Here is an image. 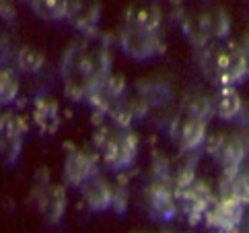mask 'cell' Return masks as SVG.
I'll return each mask as SVG.
<instances>
[{"mask_svg":"<svg viewBox=\"0 0 249 233\" xmlns=\"http://www.w3.org/2000/svg\"><path fill=\"white\" fill-rule=\"evenodd\" d=\"M120 46L126 52V56L134 60H150L163 54L165 43L161 39V31L144 29V27L136 25H124L120 35Z\"/></svg>","mask_w":249,"mask_h":233,"instance_id":"7a4b0ae2","label":"cell"},{"mask_svg":"<svg viewBox=\"0 0 249 233\" xmlns=\"http://www.w3.org/2000/svg\"><path fill=\"white\" fill-rule=\"evenodd\" d=\"M0 19L2 21L15 19V6H13L11 0H0Z\"/></svg>","mask_w":249,"mask_h":233,"instance_id":"44dd1931","label":"cell"},{"mask_svg":"<svg viewBox=\"0 0 249 233\" xmlns=\"http://www.w3.org/2000/svg\"><path fill=\"white\" fill-rule=\"evenodd\" d=\"M214 112L220 120H233L241 112V95L233 85H222L214 99Z\"/></svg>","mask_w":249,"mask_h":233,"instance_id":"5bb4252c","label":"cell"},{"mask_svg":"<svg viewBox=\"0 0 249 233\" xmlns=\"http://www.w3.org/2000/svg\"><path fill=\"white\" fill-rule=\"evenodd\" d=\"M206 138V118L190 114L179 126V147L183 151L198 149Z\"/></svg>","mask_w":249,"mask_h":233,"instance_id":"4fadbf2b","label":"cell"},{"mask_svg":"<svg viewBox=\"0 0 249 233\" xmlns=\"http://www.w3.org/2000/svg\"><path fill=\"white\" fill-rule=\"evenodd\" d=\"M126 23L144 27V29L161 31V13L155 6H132L126 13Z\"/></svg>","mask_w":249,"mask_h":233,"instance_id":"2e32d148","label":"cell"},{"mask_svg":"<svg viewBox=\"0 0 249 233\" xmlns=\"http://www.w3.org/2000/svg\"><path fill=\"white\" fill-rule=\"evenodd\" d=\"M99 13L101 8L93 0H70L68 15L66 19L72 23L78 31L83 33H93L97 23H99Z\"/></svg>","mask_w":249,"mask_h":233,"instance_id":"8fae6325","label":"cell"},{"mask_svg":"<svg viewBox=\"0 0 249 233\" xmlns=\"http://www.w3.org/2000/svg\"><path fill=\"white\" fill-rule=\"evenodd\" d=\"M146 209H148V214L153 219L169 221V219L175 217L177 204H175L171 190H169L165 184L157 182V184L146 188Z\"/></svg>","mask_w":249,"mask_h":233,"instance_id":"ba28073f","label":"cell"},{"mask_svg":"<svg viewBox=\"0 0 249 233\" xmlns=\"http://www.w3.org/2000/svg\"><path fill=\"white\" fill-rule=\"evenodd\" d=\"M128 204V194L124 192V188L118 186L113 188V200H111V209H115V213H124V209H126Z\"/></svg>","mask_w":249,"mask_h":233,"instance_id":"ffe728a7","label":"cell"},{"mask_svg":"<svg viewBox=\"0 0 249 233\" xmlns=\"http://www.w3.org/2000/svg\"><path fill=\"white\" fill-rule=\"evenodd\" d=\"M109 54L101 48L87 46V43L70 46L62 60V75L66 80V89L76 99L93 97L97 91H101L105 80L109 78Z\"/></svg>","mask_w":249,"mask_h":233,"instance_id":"6da1fadb","label":"cell"},{"mask_svg":"<svg viewBox=\"0 0 249 233\" xmlns=\"http://www.w3.org/2000/svg\"><path fill=\"white\" fill-rule=\"evenodd\" d=\"M37 207L50 225L62 221L66 213V190L60 184H41L37 194Z\"/></svg>","mask_w":249,"mask_h":233,"instance_id":"52a82bcc","label":"cell"},{"mask_svg":"<svg viewBox=\"0 0 249 233\" xmlns=\"http://www.w3.org/2000/svg\"><path fill=\"white\" fill-rule=\"evenodd\" d=\"M31 11L48 23L64 21L68 15L70 0H31Z\"/></svg>","mask_w":249,"mask_h":233,"instance_id":"9a60e30c","label":"cell"},{"mask_svg":"<svg viewBox=\"0 0 249 233\" xmlns=\"http://www.w3.org/2000/svg\"><path fill=\"white\" fill-rule=\"evenodd\" d=\"M220 196H227V198L247 204L249 202V182L239 174L225 175V182L220 186Z\"/></svg>","mask_w":249,"mask_h":233,"instance_id":"e0dca14e","label":"cell"},{"mask_svg":"<svg viewBox=\"0 0 249 233\" xmlns=\"http://www.w3.org/2000/svg\"><path fill=\"white\" fill-rule=\"evenodd\" d=\"M31 118H33V124H35V126H37L41 132L54 134V132L60 128V122H62L58 101L46 99V97H39V99L33 103Z\"/></svg>","mask_w":249,"mask_h":233,"instance_id":"7c38bea8","label":"cell"},{"mask_svg":"<svg viewBox=\"0 0 249 233\" xmlns=\"http://www.w3.org/2000/svg\"><path fill=\"white\" fill-rule=\"evenodd\" d=\"M134 233H142V231H134Z\"/></svg>","mask_w":249,"mask_h":233,"instance_id":"603a6c76","label":"cell"},{"mask_svg":"<svg viewBox=\"0 0 249 233\" xmlns=\"http://www.w3.org/2000/svg\"><path fill=\"white\" fill-rule=\"evenodd\" d=\"M103 159L111 169H128L138 155V136L128 128H120L118 132H109L101 145Z\"/></svg>","mask_w":249,"mask_h":233,"instance_id":"3957f363","label":"cell"},{"mask_svg":"<svg viewBox=\"0 0 249 233\" xmlns=\"http://www.w3.org/2000/svg\"><path fill=\"white\" fill-rule=\"evenodd\" d=\"M19 77L11 68H0V105H11L19 95Z\"/></svg>","mask_w":249,"mask_h":233,"instance_id":"d6986e66","label":"cell"},{"mask_svg":"<svg viewBox=\"0 0 249 233\" xmlns=\"http://www.w3.org/2000/svg\"><path fill=\"white\" fill-rule=\"evenodd\" d=\"M245 142L241 136H227L218 140V147L214 149V155L222 167L225 175L239 174V165L245 159Z\"/></svg>","mask_w":249,"mask_h":233,"instance_id":"9c48e42d","label":"cell"},{"mask_svg":"<svg viewBox=\"0 0 249 233\" xmlns=\"http://www.w3.org/2000/svg\"><path fill=\"white\" fill-rule=\"evenodd\" d=\"M15 64L23 75H37L43 68V64H46V58H43V54L35 48H21L17 52Z\"/></svg>","mask_w":249,"mask_h":233,"instance_id":"ac0fdd59","label":"cell"},{"mask_svg":"<svg viewBox=\"0 0 249 233\" xmlns=\"http://www.w3.org/2000/svg\"><path fill=\"white\" fill-rule=\"evenodd\" d=\"M93 175H97L95 159L85 151H70L64 161V184H68L70 188H81Z\"/></svg>","mask_w":249,"mask_h":233,"instance_id":"8992f818","label":"cell"},{"mask_svg":"<svg viewBox=\"0 0 249 233\" xmlns=\"http://www.w3.org/2000/svg\"><path fill=\"white\" fill-rule=\"evenodd\" d=\"M212 70H214L216 80L222 85H237L249 73V60L247 54L237 46H225L216 50L212 58Z\"/></svg>","mask_w":249,"mask_h":233,"instance_id":"277c9868","label":"cell"},{"mask_svg":"<svg viewBox=\"0 0 249 233\" xmlns=\"http://www.w3.org/2000/svg\"><path fill=\"white\" fill-rule=\"evenodd\" d=\"M243 209H245V204L237 202L233 198H227V196H220V200H216L214 204L208 207L204 217H206V223L210 227L220 229V231H235L237 225L241 223Z\"/></svg>","mask_w":249,"mask_h":233,"instance_id":"5b68a950","label":"cell"},{"mask_svg":"<svg viewBox=\"0 0 249 233\" xmlns=\"http://www.w3.org/2000/svg\"><path fill=\"white\" fill-rule=\"evenodd\" d=\"M83 200L93 213H103L111 209V200H113V188H109V184L99 175H93L91 180H87L81 188Z\"/></svg>","mask_w":249,"mask_h":233,"instance_id":"30bf717a","label":"cell"},{"mask_svg":"<svg viewBox=\"0 0 249 233\" xmlns=\"http://www.w3.org/2000/svg\"><path fill=\"white\" fill-rule=\"evenodd\" d=\"M21 2H25V4H31V0H21Z\"/></svg>","mask_w":249,"mask_h":233,"instance_id":"7402d4cb","label":"cell"}]
</instances>
